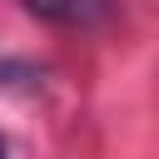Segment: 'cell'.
Segmentation results:
<instances>
[{"instance_id":"obj_1","label":"cell","mask_w":159,"mask_h":159,"mask_svg":"<svg viewBox=\"0 0 159 159\" xmlns=\"http://www.w3.org/2000/svg\"><path fill=\"white\" fill-rule=\"evenodd\" d=\"M35 20L60 25V30H94L114 15V0H20Z\"/></svg>"},{"instance_id":"obj_2","label":"cell","mask_w":159,"mask_h":159,"mask_svg":"<svg viewBox=\"0 0 159 159\" xmlns=\"http://www.w3.org/2000/svg\"><path fill=\"white\" fill-rule=\"evenodd\" d=\"M0 159H5V139H0Z\"/></svg>"}]
</instances>
